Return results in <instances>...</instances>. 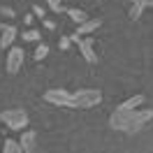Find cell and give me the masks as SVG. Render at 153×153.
Wrapping results in <instances>:
<instances>
[{"label": "cell", "instance_id": "obj_6", "mask_svg": "<svg viewBox=\"0 0 153 153\" xmlns=\"http://www.w3.org/2000/svg\"><path fill=\"white\" fill-rule=\"evenodd\" d=\"M23 65V49L21 47H10V53H7V60H5V67L10 74H16Z\"/></svg>", "mask_w": 153, "mask_h": 153}, {"label": "cell", "instance_id": "obj_8", "mask_svg": "<svg viewBox=\"0 0 153 153\" xmlns=\"http://www.w3.org/2000/svg\"><path fill=\"white\" fill-rule=\"evenodd\" d=\"M130 2V10H128V16L132 21H137L139 16H142V12L146 10V7H153V0H128Z\"/></svg>", "mask_w": 153, "mask_h": 153}, {"label": "cell", "instance_id": "obj_1", "mask_svg": "<svg viewBox=\"0 0 153 153\" xmlns=\"http://www.w3.org/2000/svg\"><path fill=\"white\" fill-rule=\"evenodd\" d=\"M151 118H153V109H118L116 107L114 114L109 116V128L128 134H137Z\"/></svg>", "mask_w": 153, "mask_h": 153}, {"label": "cell", "instance_id": "obj_10", "mask_svg": "<svg viewBox=\"0 0 153 153\" xmlns=\"http://www.w3.org/2000/svg\"><path fill=\"white\" fill-rule=\"evenodd\" d=\"M100 26H102V19H100V16H95V19H86L84 23L76 26V35H91V33H95Z\"/></svg>", "mask_w": 153, "mask_h": 153}, {"label": "cell", "instance_id": "obj_7", "mask_svg": "<svg viewBox=\"0 0 153 153\" xmlns=\"http://www.w3.org/2000/svg\"><path fill=\"white\" fill-rule=\"evenodd\" d=\"M21 149L23 153H37V132L35 130H26V132H21Z\"/></svg>", "mask_w": 153, "mask_h": 153}, {"label": "cell", "instance_id": "obj_15", "mask_svg": "<svg viewBox=\"0 0 153 153\" xmlns=\"http://www.w3.org/2000/svg\"><path fill=\"white\" fill-rule=\"evenodd\" d=\"M21 37L26 39V42H39V30H35V28H28L26 33H21Z\"/></svg>", "mask_w": 153, "mask_h": 153}, {"label": "cell", "instance_id": "obj_16", "mask_svg": "<svg viewBox=\"0 0 153 153\" xmlns=\"http://www.w3.org/2000/svg\"><path fill=\"white\" fill-rule=\"evenodd\" d=\"M47 5H49V10L51 12H63V0H47Z\"/></svg>", "mask_w": 153, "mask_h": 153}, {"label": "cell", "instance_id": "obj_19", "mask_svg": "<svg viewBox=\"0 0 153 153\" xmlns=\"http://www.w3.org/2000/svg\"><path fill=\"white\" fill-rule=\"evenodd\" d=\"M33 14H35V16H39V19H44V14H47V12H44V7L35 5V7H33Z\"/></svg>", "mask_w": 153, "mask_h": 153}, {"label": "cell", "instance_id": "obj_12", "mask_svg": "<svg viewBox=\"0 0 153 153\" xmlns=\"http://www.w3.org/2000/svg\"><path fill=\"white\" fill-rule=\"evenodd\" d=\"M144 100H146L144 95H132V97H128L125 102H121L118 109H137L139 105H144Z\"/></svg>", "mask_w": 153, "mask_h": 153}, {"label": "cell", "instance_id": "obj_20", "mask_svg": "<svg viewBox=\"0 0 153 153\" xmlns=\"http://www.w3.org/2000/svg\"><path fill=\"white\" fill-rule=\"evenodd\" d=\"M44 28L47 30H56V23H53L51 19H44Z\"/></svg>", "mask_w": 153, "mask_h": 153}, {"label": "cell", "instance_id": "obj_9", "mask_svg": "<svg viewBox=\"0 0 153 153\" xmlns=\"http://www.w3.org/2000/svg\"><path fill=\"white\" fill-rule=\"evenodd\" d=\"M0 49H10L16 39V28L14 26H0Z\"/></svg>", "mask_w": 153, "mask_h": 153}, {"label": "cell", "instance_id": "obj_13", "mask_svg": "<svg viewBox=\"0 0 153 153\" xmlns=\"http://www.w3.org/2000/svg\"><path fill=\"white\" fill-rule=\"evenodd\" d=\"M2 153H23L21 142H16V139H5V144H2Z\"/></svg>", "mask_w": 153, "mask_h": 153}, {"label": "cell", "instance_id": "obj_14", "mask_svg": "<svg viewBox=\"0 0 153 153\" xmlns=\"http://www.w3.org/2000/svg\"><path fill=\"white\" fill-rule=\"evenodd\" d=\"M47 53H49V44H44V42H39V47L35 49V53H33V58H35V60H44V58H47Z\"/></svg>", "mask_w": 153, "mask_h": 153}, {"label": "cell", "instance_id": "obj_3", "mask_svg": "<svg viewBox=\"0 0 153 153\" xmlns=\"http://www.w3.org/2000/svg\"><path fill=\"white\" fill-rule=\"evenodd\" d=\"M0 121L7 125L10 130L19 132L21 128L28 125V111L26 109H5V111H0Z\"/></svg>", "mask_w": 153, "mask_h": 153}, {"label": "cell", "instance_id": "obj_18", "mask_svg": "<svg viewBox=\"0 0 153 153\" xmlns=\"http://www.w3.org/2000/svg\"><path fill=\"white\" fill-rule=\"evenodd\" d=\"M0 14H2V16H7V19H14V16H16L12 7H0Z\"/></svg>", "mask_w": 153, "mask_h": 153}, {"label": "cell", "instance_id": "obj_5", "mask_svg": "<svg viewBox=\"0 0 153 153\" xmlns=\"http://www.w3.org/2000/svg\"><path fill=\"white\" fill-rule=\"evenodd\" d=\"M44 100L49 105L56 107H67L70 109V100H72V91H65V88H49L44 93Z\"/></svg>", "mask_w": 153, "mask_h": 153}, {"label": "cell", "instance_id": "obj_21", "mask_svg": "<svg viewBox=\"0 0 153 153\" xmlns=\"http://www.w3.org/2000/svg\"><path fill=\"white\" fill-rule=\"evenodd\" d=\"M33 19H35V14H26V16H23V23H26V26H33Z\"/></svg>", "mask_w": 153, "mask_h": 153}, {"label": "cell", "instance_id": "obj_4", "mask_svg": "<svg viewBox=\"0 0 153 153\" xmlns=\"http://www.w3.org/2000/svg\"><path fill=\"white\" fill-rule=\"evenodd\" d=\"M70 39L74 42L76 47H79V51H81V56L86 58V63H97V53H95V44H93V37H86V39H81L79 35H70Z\"/></svg>", "mask_w": 153, "mask_h": 153}, {"label": "cell", "instance_id": "obj_2", "mask_svg": "<svg viewBox=\"0 0 153 153\" xmlns=\"http://www.w3.org/2000/svg\"><path fill=\"white\" fill-rule=\"evenodd\" d=\"M100 102H102V91L100 88H81V91H72L70 109H91Z\"/></svg>", "mask_w": 153, "mask_h": 153}, {"label": "cell", "instance_id": "obj_17", "mask_svg": "<svg viewBox=\"0 0 153 153\" xmlns=\"http://www.w3.org/2000/svg\"><path fill=\"white\" fill-rule=\"evenodd\" d=\"M70 44H72L70 35H60V39H58V47L63 49V51H67V49H70Z\"/></svg>", "mask_w": 153, "mask_h": 153}, {"label": "cell", "instance_id": "obj_11", "mask_svg": "<svg viewBox=\"0 0 153 153\" xmlns=\"http://www.w3.org/2000/svg\"><path fill=\"white\" fill-rule=\"evenodd\" d=\"M65 14H67V16H70L72 21H74L76 26H79V23H84L86 19H91V16H88L84 10H76V7H70V10H65Z\"/></svg>", "mask_w": 153, "mask_h": 153}]
</instances>
